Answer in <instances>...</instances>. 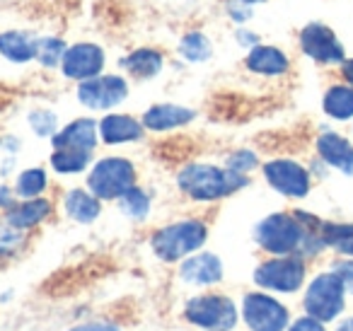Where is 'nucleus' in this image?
Wrapping results in <instances>:
<instances>
[{
	"instance_id": "1",
	"label": "nucleus",
	"mask_w": 353,
	"mask_h": 331,
	"mask_svg": "<svg viewBox=\"0 0 353 331\" xmlns=\"http://www.w3.org/2000/svg\"><path fill=\"white\" fill-rule=\"evenodd\" d=\"M179 189L196 201H216L247 184V177L235 170L213 165H189L179 172Z\"/></svg>"
},
{
	"instance_id": "2",
	"label": "nucleus",
	"mask_w": 353,
	"mask_h": 331,
	"mask_svg": "<svg viewBox=\"0 0 353 331\" xmlns=\"http://www.w3.org/2000/svg\"><path fill=\"white\" fill-rule=\"evenodd\" d=\"M208 237V230L199 220H182V223L167 225L157 230L152 237V249L162 261H176L189 257L192 252L203 247Z\"/></svg>"
},
{
	"instance_id": "3",
	"label": "nucleus",
	"mask_w": 353,
	"mask_h": 331,
	"mask_svg": "<svg viewBox=\"0 0 353 331\" xmlns=\"http://www.w3.org/2000/svg\"><path fill=\"white\" fill-rule=\"evenodd\" d=\"M136 181V170L128 160L123 157H104L90 172L88 186L97 199L112 201L121 199L128 189H133Z\"/></svg>"
},
{
	"instance_id": "4",
	"label": "nucleus",
	"mask_w": 353,
	"mask_h": 331,
	"mask_svg": "<svg viewBox=\"0 0 353 331\" xmlns=\"http://www.w3.org/2000/svg\"><path fill=\"white\" fill-rule=\"evenodd\" d=\"M305 230L298 218L285 213H274L256 225V242L271 254H290L303 247Z\"/></svg>"
},
{
	"instance_id": "5",
	"label": "nucleus",
	"mask_w": 353,
	"mask_h": 331,
	"mask_svg": "<svg viewBox=\"0 0 353 331\" xmlns=\"http://www.w3.org/2000/svg\"><path fill=\"white\" fill-rule=\"evenodd\" d=\"M343 283L336 273H322L307 288L305 295V310L312 319L329 321L343 310Z\"/></svg>"
},
{
	"instance_id": "6",
	"label": "nucleus",
	"mask_w": 353,
	"mask_h": 331,
	"mask_svg": "<svg viewBox=\"0 0 353 331\" xmlns=\"http://www.w3.org/2000/svg\"><path fill=\"white\" fill-rule=\"evenodd\" d=\"M187 319L192 324H199L208 331H230L235 326L237 312L228 297L206 295L194 297L187 305Z\"/></svg>"
},
{
	"instance_id": "7",
	"label": "nucleus",
	"mask_w": 353,
	"mask_h": 331,
	"mask_svg": "<svg viewBox=\"0 0 353 331\" xmlns=\"http://www.w3.org/2000/svg\"><path fill=\"white\" fill-rule=\"evenodd\" d=\"M126 94L128 85L121 75H94L78 88V99L90 109H112L121 104Z\"/></svg>"
},
{
	"instance_id": "8",
	"label": "nucleus",
	"mask_w": 353,
	"mask_h": 331,
	"mask_svg": "<svg viewBox=\"0 0 353 331\" xmlns=\"http://www.w3.org/2000/svg\"><path fill=\"white\" fill-rule=\"evenodd\" d=\"M254 281L261 288H269V290L293 292L305 281V263L293 257L274 259V261H266L256 268Z\"/></svg>"
},
{
	"instance_id": "9",
	"label": "nucleus",
	"mask_w": 353,
	"mask_h": 331,
	"mask_svg": "<svg viewBox=\"0 0 353 331\" xmlns=\"http://www.w3.org/2000/svg\"><path fill=\"white\" fill-rule=\"evenodd\" d=\"M300 49L317 63H343V46L327 25L312 22L300 32Z\"/></svg>"
},
{
	"instance_id": "10",
	"label": "nucleus",
	"mask_w": 353,
	"mask_h": 331,
	"mask_svg": "<svg viewBox=\"0 0 353 331\" xmlns=\"http://www.w3.org/2000/svg\"><path fill=\"white\" fill-rule=\"evenodd\" d=\"M242 312L252 331H283L288 324L285 307L269 295H247Z\"/></svg>"
},
{
	"instance_id": "11",
	"label": "nucleus",
	"mask_w": 353,
	"mask_h": 331,
	"mask_svg": "<svg viewBox=\"0 0 353 331\" xmlns=\"http://www.w3.org/2000/svg\"><path fill=\"white\" fill-rule=\"evenodd\" d=\"M264 177L276 191L293 199H303L310 191V177L293 160H271L264 165Z\"/></svg>"
},
{
	"instance_id": "12",
	"label": "nucleus",
	"mask_w": 353,
	"mask_h": 331,
	"mask_svg": "<svg viewBox=\"0 0 353 331\" xmlns=\"http://www.w3.org/2000/svg\"><path fill=\"white\" fill-rule=\"evenodd\" d=\"M61 68H63L65 78L70 80H90L102 73L104 51L97 44H88V41L68 46L63 54V61H61Z\"/></svg>"
},
{
	"instance_id": "13",
	"label": "nucleus",
	"mask_w": 353,
	"mask_h": 331,
	"mask_svg": "<svg viewBox=\"0 0 353 331\" xmlns=\"http://www.w3.org/2000/svg\"><path fill=\"white\" fill-rule=\"evenodd\" d=\"M97 133L99 123H94L92 119H75L54 136V148H75V150L92 152L97 146Z\"/></svg>"
},
{
	"instance_id": "14",
	"label": "nucleus",
	"mask_w": 353,
	"mask_h": 331,
	"mask_svg": "<svg viewBox=\"0 0 353 331\" xmlns=\"http://www.w3.org/2000/svg\"><path fill=\"white\" fill-rule=\"evenodd\" d=\"M245 66L256 75H283V73H288L290 61H288V56L281 49H276V46L256 44V46H252L250 54H247Z\"/></svg>"
},
{
	"instance_id": "15",
	"label": "nucleus",
	"mask_w": 353,
	"mask_h": 331,
	"mask_svg": "<svg viewBox=\"0 0 353 331\" xmlns=\"http://www.w3.org/2000/svg\"><path fill=\"white\" fill-rule=\"evenodd\" d=\"M182 278L194 285H211L223 278V263L216 254H196L182 263Z\"/></svg>"
},
{
	"instance_id": "16",
	"label": "nucleus",
	"mask_w": 353,
	"mask_h": 331,
	"mask_svg": "<svg viewBox=\"0 0 353 331\" xmlns=\"http://www.w3.org/2000/svg\"><path fill=\"white\" fill-rule=\"evenodd\" d=\"M317 150L324 157V162L336 167L343 174H353V146L346 138L336 136V133H322L317 141Z\"/></svg>"
},
{
	"instance_id": "17",
	"label": "nucleus",
	"mask_w": 353,
	"mask_h": 331,
	"mask_svg": "<svg viewBox=\"0 0 353 331\" xmlns=\"http://www.w3.org/2000/svg\"><path fill=\"white\" fill-rule=\"evenodd\" d=\"M194 119V112L187 107H176V104H157L150 107L143 117V126L150 131H172Z\"/></svg>"
},
{
	"instance_id": "18",
	"label": "nucleus",
	"mask_w": 353,
	"mask_h": 331,
	"mask_svg": "<svg viewBox=\"0 0 353 331\" xmlns=\"http://www.w3.org/2000/svg\"><path fill=\"white\" fill-rule=\"evenodd\" d=\"M99 133H102L104 143L117 146V143H131L143 136V126L133 117L126 114H109L99 123Z\"/></svg>"
},
{
	"instance_id": "19",
	"label": "nucleus",
	"mask_w": 353,
	"mask_h": 331,
	"mask_svg": "<svg viewBox=\"0 0 353 331\" xmlns=\"http://www.w3.org/2000/svg\"><path fill=\"white\" fill-rule=\"evenodd\" d=\"M51 213V203L44 199H32L27 203H20V205H12L8 210V225L15 230H27V228H34L39 225L46 215Z\"/></svg>"
},
{
	"instance_id": "20",
	"label": "nucleus",
	"mask_w": 353,
	"mask_h": 331,
	"mask_svg": "<svg viewBox=\"0 0 353 331\" xmlns=\"http://www.w3.org/2000/svg\"><path fill=\"white\" fill-rule=\"evenodd\" d=\"M34 37L27 32H3L0 34V54L12 63H27L34 59Z\"/></svg>"
},
{
	"instance_id": "21",
	"label": "nucleus",
	"mask_w": 353,
	"mask_h": 331,
	"mask_svg": "<svg viewBox=\"0 0 353 331\" xmlns=\"http://www.w3.org/2000/svg\"><path fill=\"white\" fill-rule=\"evenodd\" d=\"M65 210L73 220L78 223H92L99 215V199L92 191H83V189H73L65 196Z\"/></svg>"
},
{
	"instance_id": "22",
	"label": "nucleus",
	"mask_w": 353,
	"mask_h": 331,
	"mask_svg": "<svg viewBox=\"0 0 353 331\" xmlns=\"http://www.w3.org/2000/svg\"><path fill=\"white\" fill-rule=\"evenodd\" d=\"M324 112L332 119L346 121L353 117V88L351 85H332L324 94Z\"/></svg>"
},
{
	"instance_id": "23",
	"label": "nucleus",
	"mask_w": 353,
	"mask_h": 331,
	"mask_svg": "<svg viewBox=\"0 0 353 331\" xmlns=\"http://www.w3.org/2000/svg\"><path fill=\"white\" fill-rule=\"evenodd\" d=\"M123 68L138 78H152L162 70V56L155 49H138L123 59Z\"/></svg>"
},
{
	"instance_id": "24",
	"label": "nucleus",
	"mask_w": 353,
	"mask_h": 331,
	"mask_svg": "<svg viewBox=\"0 0 353 331\" xmlns=\"http://www.w3.org/2000/svg\"><path fill=\"white\" fill-rule=\"evenodd\" d=\"M90 165V152L88 150H75V148H56L51 155V167L61 174H75L83 172Z\"/></svg>"
},
{
	"instance_id": "25",
	"label": "nucleus",
	"mask_w": 353,
	"mask_h": 331,
	"mask_svg": "<svg viewBox=\"0 0 353 331\" xmlns=\"http://www.w3.org/2000/svg\"><path fill=\"white\" fill-rule=\"evenodd\" d=\"M179 54L192 63H201V61H208L213 56V44L201 32H189L179 44Z\"/></svg>"
},
{
	"instance_id": "26",
	"label": "nucleus",
	"mask_w": 353,
	"mask_h": 331,
	"mask_svg": "<svg viewBox=\"0 0 353 331\" xmlns=\"http://www.w3.org/2000/svg\"><path fill=\"white\" fill-rule=\"evenodd\" d=\"M63 54L65 44L56 37H41V39L34 41V59L46 68H56L63 61Z\"/></svg>"
},
{
	"instance_id": "27",
	"label": "nucleus",
	"mask_w": 353,
	"mask_h": 331,
	"mask_svg": "<svg viewBox=\"0 0 353 331\" xmlns=\"http://www.w3.org/2000/svg\"><path fill=\"white\" fill-rule=\"evenodd\" d=\"M322 242L339 249L341 254L353 257V225H324Z\"/></svg>"
},
{
	"instance_id": "28",
	"label": "nucleus",
	"mask_w": 353,
	"mask_h": 331,
	"mask_svg": "<svg viewBox=\"0 0 353 331\" xmlns=\"http://www.w3.org/2000/svg\"><path fill=\"white\" fill-rule=\"evenodd\" d=\"M46 189V174L39 167H32V170H25L20 177H17V186L15 191L25 199H37L41 191Z\"/></svg>"
},
{
	"instance_id": "29",
	"label": "nucleus",
	"mask_w": 353,
	"mask_h": 331,
	"mask_svg": "<svg viewBox=\"0 0 353 331\" xmlns=\"http://www.w3.org/2000/svg\"><path fill=\"white\" fill-rule=\"evenodd\" d=\"M148 208H150V199H148L145 191L141 189H128L126 194L121 196V210L128 215V218H145Z\"/></svg>"
},
{
	"instance_id": "30",
	"label": "nucleus",
	"mask_w": 353,
	"mask_h": 331,
	"mask_svg": "<svg viewBox=\"0 0 353 331\" xmlns=\"http://www.w3.org/2000/svg\"><path fill=\"white\" fill-rule=\"evenodd\" d=\"M30 123L34 128L37 136H56V126H59V119L56 114L46 112V109H37L30 114Z\"/></svg>"
},
{
	"instance_id": "31",
	"label": "nucleus",
	"mask_w": 353,
	"mask_h": 331,
	"mask_svg": "<svg viewBox=\"0 0 353 331\" xmlns=\"http://www.w3.org/2000/svg\"><path fill=\"white\" fill-rule=\"evenodd\" d=\"M228 167L235 170V172H240V174H245V172H250L256 167V155L250 150H237L228 157Z\"/></svg>"
},
{
	"instance_id": "32",
	"label": "nucleus",
	"mask_w": 353,
	"mask_h": 331,
	"mask_svg": "<svg viewBox=\"0 0 353 331\" xmlns=\"http://www.w3.org/2000/svg\"><path fill=\"white\" fill-rule=\"evenodd\" d=\"M20 242H22V234L17 232L15 228H10V230H0V254H3V252H10V249H15Z\"/></svg>"
},
{
	"instance_id": "33",
	"label": "nucleus",
	"mask_w": 353,
	"mask_h": 331,
	"mask_svg": "<svg viewBox=\"0 0 353 331\" xmlns=\"http://www.w3.org/2000/svg\"><path fill=\"white\" fill-rule=\"evenodd\" d=\"M334 273L341 278L343 288H346L348 292H353V261H339L336 266H334Z\"/></svg>"
},
{
	"instance_id": "34",
	"label": "nucleus",
	"mask_w": 353,
	"mask_h": 331,
	"mask_svg": "<svg viewBox=\"0 0 353 331\" xmlns=\"http://www.w3.org/2000/svg\"><path fill=\"white\" fill-rule=\"evenodd\" d=\"M290 331H324L317 319H300Z\"/></svg>"
},
{
	"instance_id": "35",
	"label": "nucleus",
	"mask_w": 353,
	"mask_h": 331,
	"mask_svg": "<svg viewBox=\"0 0 353 331\" xmlns=\"http://www.w3.org/2000/svg\"><path fill=\"white\" fill-rule=\"evenodd\" d=\"M70 331H119V329H114L109 324H85V326H75Z\"/></svg>"
},
{
	"instance_id": "36",
	"label": "nucleus",
	"mask_w": 353,
	"mask_h": 331,
	"mask_svg": "<svg viewBox=\"0 0 353 331\" xmlns=\"http://www.w3.org/2000/svg\"><path fill=\"white\" fill-rule=\"evenodd\" d=\"M237 41L245 46H256V37L252 32H237Z\"/></svg>"
},
{
	"instance_id": "37",
	"label": "nucleus",
	"mask_w": 353,
	"mask_h": 331,
	"mask_svg": "<svg viewBox=\"0 0 353 331\" xmlns=\"http://www.w3.org/2000/svg\"><path fill=\"white\" fill-rule=\"evenodd\" d=\"M341 70H343V78L348 80V85L353 88V61H343L341 63Z\"/></svg>"
},
{
	"instance_id": "38",
	"label": "nucleus",
	"mask_w": 353,
	"mask_h": 331,
	"mask_svg": "<svg viewBox=\"0 0 353 331\" xmlns=\"http://www.w3.org/2000/svg\"><path fill=\"white\" fill-rule=\"evenodd\" d=\"M12 203V194L8 191V186H0V205H10Z\"/></svg>"
},
{
	"instance_id": "39",
	"label": "nucleus",
	"mask_w": 353,
	"mask_h": 331,
	"mask_svg": "<svg viewBox=\"0 0 353 331\" xmlns=\"http://www.w3.org/2000/svg\"><path fill=\"white\" fill-rule=\"evenodd\" d=\"M336 331H353V319H348V321H343L341 326H339Z\"/></svg>"
},
{
	"instance_id": "40",
	"label": "nucleus",
	"mask_w": 353,
	"mask_h": 331,
	"mask_svg": "<svg viewBox=\"0 0 353 331\" xmlns=\"http://www.w3.org/2000/svg\"><path fill=\"white\" fill-rule=\"evenodd\" d=\"M240 3H245V6H254V3H264V0H240Z\"/></svg>"
}]
</instances>
